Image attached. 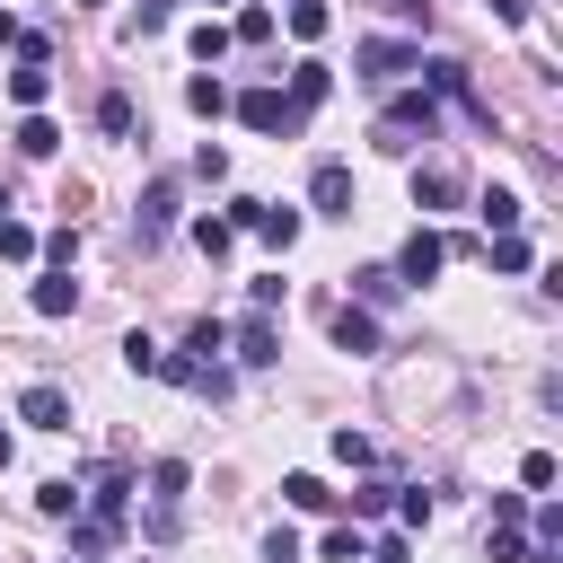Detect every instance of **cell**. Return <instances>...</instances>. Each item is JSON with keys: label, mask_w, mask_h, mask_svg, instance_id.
Returning <instances> with one entry per match:
<instances>
[{"label": "cell", "mask_w": 563, "mask_h": 563, "mask_svg": "<svg viewBox=\"0 0 563 563\" xmlns=\"http://www.w3.org/2000/svg\"><path fill=\"white\" fill-rule=\"evenodd\" d=\"M440 132V106H431V88H405V97H387L378 106V150H413V141H431Z\"/></svg>", "instance_id": "obj_1"}, {"label": "cell", "mask_w": 563, "mask_h": 563, "mask_svg": "<svg viewBox=\"0 0 563 563\" xmlns=\"http://www.w3.org/2000/svg\"><path fill=\"white\" fill-rule=\"evenodd\" d=\"M352 70H361V79H378V88H396L405 70H422V44H396V35H369V44H352Z\"/></svg>", "instance_id": "obj_2"}, {"label": "cell", "mask_w": 563, "mask_h": 563, "mask_svg": "<svg viewBox=\"0 0 563 563\" xmlns=\"http://www.w3.org/2000/svg\"><path fill=\"white\" fill-rule=\"evenodd\" d=\"M185 484H194V475H185V457H158V466H150V537H158V545H167V537L185 528V519H176Z\"/></svg>", "instance_id": "obj_3"}, {"label": "cell", "mask_w": 563, "mask_h": 563, "mask_svg": "<svg viewBox=\"0 0 563 563\" xmlns=\"http://www.w3.org/2000/svg\"><path fill=\"white\" fill-rule=\"evenodd\" d=\"M229 114H238L246 132H299V123H308L282 88H246V97H229Z\"/></svg>", "instance_id": "obj_4"}, {"label": "cell", "mask_w": 563, "mask_h": 563, "mask_svg": "<svg viewBox=\"0 0 563 563\" xmlns=\"http://www.w3.org/2000/svg\"><path fill=\"white\" fill-rule=\"evenodd\" d=\"M44 88H53V70H44V35H26V26H18V70H9V97L35 114V106H44Z\"/></svg>", "instance_id": "obj_5"}, {"label": "cell", "mask_w": 563, "mask_h": 563, "mask_svg": "<svg viewBox=\"0 0 563 563\" xmlns=\"http://www.w3.org/2000/svg\"><path fill=\"white\" fill-rule=\"evenodd\" d=\"M440 264H449V238H440V229H413V238L396 246V264H387V273H396V282H431Z\"/></svg>", "instance_id": "obj_6"}, {"label": "cell", "mask_w": 563, "mask_h": 563, "mask_svg": "<svg viewBox=\"0 0 563 563\" xmlns=\"http://www.w3.org/2000/svg\"><path fill=\"white\" fill-rule=\"evenodd\" d=\"M413 202H422V211H457V202H466V176H457L449 158H431V167H413Z\"/></svg>", "instance_id": "obj_7"}, {"label": "cell", "mask_w": 563, "mask_h": 563, "mask_svg": "<svg viewBox=\"0 0 563 563\" xmlns=\"http://www.w3.org/2000/svg\"><path fill=\"white\" fill-rule=\"evenodd\" d=\"M18 422H26V431H70V396H62V387H44V378H35V387H18Z\"/></svg>", "instance_id": "obj_8"}, {"label": "cell", "mask_w": 563, "mask_h": 563, "mask_svg": "<svg viewBox=\"0 0 563 563\" xmlns=\"http://www.w3.org/2000/svg\"><path fill=\"white\" fill-rule=\"evenodd\" d=\"M308 202H317L325 220H352V167H343V158H325V167L308 176Z\"/></svg>", "instance_id": "obj_9"}, {"label": "cell", "mask_w": 563, "mask_h": 563, "mask_svg": "<svg viewBox=\"0 0 563 563\" xmlns=\"http://www.w3.org/2000/svg\"><path fill=\"white\" fill-rule=\"evenodd\" d=\"M167 220H176V176H150V194H141V246H158Z\"/></svg>", "instance_id": "obj_10"}, {"label": "cell", "mask_w": 563, "mask_h": 563, "mask_svg": "<svg viewBox=\"0 0 563 563\" xmlns=\"http://www.w3.org/2000/svg\"><path fill=\"white\" fill-rule=\"evenodd\" d=\"M238 361H246V369H273V361H282V334H273V317H246V325H238Z\"/></svg>", "instance_id": "obj_11"}, {"label": "cell", "mask_w": 563, "mask_h": 563, "mask_svg": "<svg viewBox=\"0 0 563 563\" xmlns=\"http://www.w3.org/2000/svg\"><path fill=\"white\" fill-rule=\"evenodd\" d=\"M26 299H35V317H70V308H79V282H70V273L53 264V273H44V282H35Z\"/></svg>", "instance_id": "obj_12"}, {"label": "cell", "mask_w": 563, "mask_h": 563, "mask_svg": "<svg viewBox=\"0 0 563 563\" xmlns=\"http://www.w3.org/2000/svg\"><path fill=\"white\" fill-rule=\"evenodd\" d=\"M334 343H343V352H378V317L343 299V308H334Z\"/></svg>", "instance_id": "obj_13"}, {"label": "cell", "mask_w": 563, "mask_h": 563, "mask_svg": "<svg viewBox=\"0 0 563 563\" xmlns=\"http://www.w3.org/2000/svg\"><path fill=\"white\" fill-rule=\"evenodd\" d=\"M325 97H334V70H325V62H299V70H290V106L308 114V106H325Z\"/></svg>", "instance_id": "obj_14"}, {"label": "cell", "mask_w": 563, "mask_h": 563, "mask_svg": "<svg viewBox=\"0 0 563 563\" xmlns=\"http://www.w3.org/2000/svg\"><path fill=\"white\" fill-rule=\"evenodd\" d=\"M519 220H528V202H519L510 185H484V229L501 238V229H519Z\"/></svg>", "instance_id": "obj_15"}, {"label": "cell", "mask_w": 563, "mask_h": 563, "mask_svg": "<svg viewBox=\"0 0 563 563\" xmlns=\"http://www.w3.org/2000/svg\"><path fill=\"white\" fill-rule=\"evenodd\" d=\"M352 290H361V299H352V308H387V299H396V290H405V282H396V273H387V264H361V273H352Z\"/></svg>", "instance_id": "obj_16"}, {"label": "cell", "mask_w": 563, "mask_h": 563, "mask_svg": "<svg viewBox=\"0 0 563 563\" xmlns=\"http://www.w3.org/2000/svg\"><path fill=\"white\" fill-rule=\"evenodd\" d=\"M246 229H255L264 246H290V238H299V211H273V202H255V220H246Z\"/></svg>", "instance_id": "obj_17"}, {"label": "cell", "mask_w": 563, "mask_h": 563, "mask_svg": "<svg viewBox=\"0 0 563 563\" xmlns=\"http://www.w3.org/2000/svg\"><path fill=\"white\" fill-rule=\"evenodd\" d=\"M185 106H194V114H229V88H220L211 70H194V79H185Z\"/></svg>", "instance_id": "obj_18"}, {"label": "cell", "mask_w": 563, "mask_h": 563, "mask_svg": "<svg viewBox=\"0 0 563 563\" xmlns=\"http://www.w3.org/2000/svg\"><path fill=\"white\" fill-rule=\"evenodd\" d=\"M18 150H26V158H53V150H62L53 114H26V123H18Z\"/></svg>", "instance_id": "obj_19"}, {"label": "cell", "mask_w": 563, "mask_h": 563, "mask_svg": "<svg viewBox=\"0 0 563 563\" xmlns=\"http://www.w3.org/2000/svg\"><path fill=\"white\" fill-rule=\"evenodd\" d=\"M282 501H290V510H334V493H325L317 475H282Z\"/></svg>", "instance_id": "obj_20"}, {"label": "cell", "mask_w": 563, "mask_h": 563, "mask_svg": "<svg viewBox=\"0 0 563 563\" xmlns=\"http://www.w3.org/2000/svg\"><path fill=\"white\" fill-rule=\"evenodd\" d=\"M484 255H493V273H528V238H519V229H501Z\"/></svg>", "instance_id": "obj_21"}, {"label": "cell", "mask_w": 563, "mask_h": 563, "mask_svg": "<svg viewBox=\"0 0 563 563\" xmlns=\"http://www.w3.org/2000/svg\"><path fill=\"white\" fill-rule=\"evenodd\" d=\"M123 369H132V378H158V343H150V334H141V325H132V334H123Z\"/></svg>", "instance_id": "obj_22"}, {"label": "cell", "mask_w": 563, "mask_h": 563, "mask_svg": "<svg viewBox=\"0 0 563 563\" xmlns=\"http://www.w3.org/2000/svg\"><path fill=\"white\" fill-rule=\"evenodd\" d=\"M35 510H44V519H70V510H79V484H70V475H53V484L35 493Z\"/></svg>", "instance_id": "obj_23"}, {"label": "cell", "mask_w": 563, "mask_h": 563, "mask_svg": "<svg viewBox=\"0 0 563 563\" xmlns=\"http://www.w3.org/2000/svg\"><path fill=\"white\" fill-rule=\"evenodd\" d=\"M290 35L317 44V35H325V0H290Z\"/></svg>", "instance_id": "obj_24"}, {"label": "cell", "mask_w": 563, "mask_h": 563, "mask_svg": "<svg viewBox=\"0 0 563 563\" xmlns=\"http://www.w3.org/2000/svg\"><path fill=\"white\" fill-rule=\"evenodd\" d=\"M97 123L123 141V132H132V97H123V88H106V97H97Z\"/></svg>", "instance_id": "obj_25"}, {"label": "cell", "mask_w": 563, "mask_h": 563, "mask_svg": "<svg viewBox=\"0 0 563 563\" xmlns=\"http://www.w3.org/2000/svg\"><path fill=\"white\" fill-rule=\"evenodd\" d=\"M229 238H238V229H229V220H211V211H202V220H194V246H202V255H211V264H220V255H229Z\"/></svg>", "instance_id": "obj_26"}, {"label": "cell", "mask_w": 563, "mask_h": 563, "mask_svg": "<svg viewBox=\"0 0 563 563\" xmlns=\"http://www.w3.org/2000/svg\"><path fill=\"white\" fill-rule=\"evenodd\" d=\"M0 255H9V264H26V255H35V229H26V220H9V211H0Z\"/></svg>", "instance_id": "obj_27"}, {"label": "cell", "mask_w": 563, "mask_h": 563, "mask_svg": "<svg viewBox=\"0 0 563 563\" xmlns=\"http://www.w3.org/2000/svg\"><path fill=\"white\" fill-rule=\"evenodd\" d=\"M273 35V9H238V26H229V44H264Z\"/></svg>", "instance_id": "obj_28"}, {"label": "cell", "mask_w": 563, "mask_h": 563, "mask_svg": "<svg viewBox=\"0 0 563 563\" xmlns=\"http://www.w3.org/2000/svg\"><path fill=\"white\" fill-rule=\"evenodd\" d=\"M220 53H229V26L202 18V26H194V62H220Z\"/></svg>", "instance_id": "obj_29"}, {"label": "cell", "mask_w": 563, "mask_h": 563, "mask_svg": "<svg viewBox=\"0 0 563 563\" xmlns=\"http://www.w3.org/2000/svg\"><path fill=\"white\" fill-rule=\"evenodd\" d=\"M387 493H396V484H361V493H334V501H352V519H378Z\"/></svg>", "instance_id": "obj_30"}, {"label": "cell", "mask_w": 563, "mask_h": 563, "mask_svg": "<svg viewBox=\"0 0 563 563\" xmlns=\"http://www.w3.org/2000/svg\"><path fill=\"white\" fill-rule=\"evenodd\" d=\"M519 484H528V493H545V484H554V457H545V449H528V457H519Z\"/></svg>", "instance_id": "obj_31"}, {"label": "cell", "mask_w": 563, "mask_h": 563, "mask_svg": "<svg viewBox=\"0 0 563 563\" xmlns=\"http://www.w3.org/2000/svg\"><path fill=\"white\" fill-rule=\"evenodd\" d=\"M325 554H334V563H361V528H352V519H343V528H325Z\"/></svg>", "instance_id": "obj_32"}, {"label": "cell", "mask_w": 563, "mask_h": 563, "mask_svg": "<svg viewBox=\"0 0 563 563\" xmlns=\"http://www.w3.org/2000/svg\"><path fill=\"white\" fill-rule=\"evenodd\" d=\"M194 176H211V185H220V176H229V150H220V141H202V150H194Z\"/></svg>", "instance_id": "obj_33"}, {"label": "cell", "mask_w": 563, "mask_h": 563, "mask_svg": "<svg viewBox=\"0 0 563 563\" xmlns=\"http://www.w3.org/2000/svg\"><path fill=\"white\" fill-rule=\"evenodd\" d=\"M35 255H53V264H62V273H70V264H79V238H70V229H53V238H44V246H35Z\"/></svg>", "instance_id": "obj_34"}, {"label": "cell", "mask_w": 563, "mask_h": 563, "mask_svg": "<svg viewBox=\"0 0 563 563\" xmlns=\"http://www.w3.org/2000/svg\"><path fill=\"white\" fill-rule=\"evenodd\" d=\"M387 501H396V519H405V528H422V519H431V493H387Z\"/></svg>", "instance_id": "obj_35"}, {"label": "cell", "mask_w": 563, "mask_h": 563, "mask_svg": "<svg viewBox=\"0 0 563 563\" xmlns=\"http://www.w3.org/2000/svg\"><path fill=\"white\" fill-rule=\"evenodd\" d=\"M493 563H528V537L519 528H493Z\"/></svg>", "instance_id": "obj_36"}, {"label": "cell", "mask_w": 563, "mask_h": 563, "mask_svg": "<svg viewBox=\"0 0 563 563\" xmlns=\"http://www.w3.org/2000/svg\"><path fill=\"white\" fill-rule=\"evenodd\" d=\"M167 18H176V0H141V18H132V35H158Z\"/></svg>", "instance_id": "obj_37"}, {"label": "cell", "mask_w": 563, "mask_h": 563, "mask_svg": "<svg viewBox=\"0 0 563 563\" xmlns=\"http://www.w3.org/2000/svg\"><path fill=\"white\" fill-rule=\"evenodd\" d=\"M361 563H413V545L405 537H378V545H361Z\"/></svg>", "instance_id": "obj_38"}, {"label": "cell", "mask_w": 563, "mask_h": 563, "mask_svg": "<svg viewBox=\"0 0 563 563\" xmlns=\"http://www.w3.org/2000/svg\"><path fill=\"white\" fill-rule=\"evenodd\" d=\"M387 18H405V26H431V0H387Z\"/></svg>", "instance_id": "obj_39"}, {"label": "cell", "mask_w": 563, "mask_h": 563, "mask_svg": "<svg viewBox=\"0 0 563 563\" xmlns=\"http://www.w3.org/2000/svg\"><path fill=\"white\" fill-rule=\"evenodd\" d=\"M493 18L501 26H528V0H493Z\"/></svg>", "instance_id": "obj_40"}, {"label": "cell", "mask_w": 563, "mask_h": 563, "mask_svg": "<svg viewBox=\"0 0 563 563\" xmlns=\"http://www.w3.org/2000/svg\"><path fill=\"white\" fill-rule=\"evenodd\" d=\"M0 44H18V18H9V9H0Z\"/></svg>", "instance_id": "obj_41"}, {"label": "cell", "mask_w": 563, "mask_h": 563, "mask_svg": "<svg viewBox=\"0 0 563 563\" xmlns=\"http://www.w3.org/2000/svg\"><path fill=\"white\" fill-rule=\"evenodd\" d=\"M0 466H9V431H0Z\"/></svg>", "instance_id": "obj_42"}, {"label": "cell", "mask_w": 563, "mask_h": 563, "mask_svg": "<svg viewBox=\"0 0 563 563\" xmlns=\"http://www.w3.org/2000/svg\"><path fill=\"white\" fill-rule=\"evenodd\" d=\"M0 211H9V185H0Z\"/></svg>", "instance_id": "obj_43"}, {"label": "cell", "mask_w": 563, "mask_h": 563, "mask_svg": "<svg viewBox=\"0 0 563 563\" xmlns=\"http://www.w3.org/2000/svg\"><path fill=\"white\" fill-rule=\"evenodd\" d=\"M70 9H97V0H70Z\"/></svg>", "instance_id": "obj_44"}, {"label": "cell", "mask_w": 563, "mask_h": 563, "mask_svg": "<svg viewBox=\"0 0 563 563\" xmlns=\"http://www.w3.org/2000/svg\"><path fill=\"white\" fill-rule=\"evenodd\" d=\"M62 563H79V554H62Z\"/></svg>", "instance_id": "obj_45"}]
</instances>
